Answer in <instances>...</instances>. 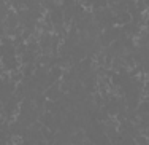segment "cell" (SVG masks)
Listing matches in <instances>:
<instances>
[{"instance_id":"1","label":"cell","mask_w":149,"mask_h":145,"mask_svg":"<svg viewBox=\"0 0 149 145\" xmlns=\"http://www.w3.org/2000/svg\"><path fill=\"white\" fill-rule=\"evenodd\" d=\"M116 23L122 24V26H127V24L132 23V15H130L129 11H120V13H118V16H116Z\"/></svg>"},{"instance_id":"2","label":"cell","mask_w":149,"mask_h":145,"mask_svg":"<svg viewBox=\"0 0 149 145\" xmlns=\"http://www.w3.org/2000/svg\"><path fill=\"white\" fill-rule=\"evenodd\" d=\"M92 6H94L95 11L103 10V8H108V0H92Z\"/></svg>"},{"instance_id":"3","label":"cell","mask_w":149,"mask_h":145,"mask_svg":"<svg viewBox=\"0 0 149 145\" xmlns=\"http://www.w3.org/2000/svg\"><path fill=\"white\" fill-rule=\"evenodd\" d=\"M133 140H135V144H136V145H149V139H148L146 136H143V134L135 136Z\"/></svg>"},{"instance_id":"4","label":"cell","mask_w":149,"mask_h":145,"mask_svg":"<svg viewBox=\"0 0 149 145\" xmlns=\"http://www.w3.org/2000/svg\"><path fill=\"white\" fill-rule=\"evenodd\" d=\"M51 77L54 80H57V78H60L62 77V67H59V65H56V67H51Z\"/></svg>"},{"instance_id":"5","label":"cell","mask_w":149,"mask_h":145,"mask_svg":"<svg viewBox=\"0 0 149 145\" xmlns=\"http://www.w3.org/2000/svg\"><path fill=\"white\" fill-rule=\"evenodd\" d=\"M148 81H149V73H148Z\"/></svg>"}]
</instances>
